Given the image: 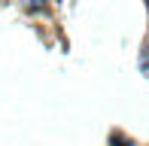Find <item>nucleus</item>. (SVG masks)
<instances>
[]
</instances>
